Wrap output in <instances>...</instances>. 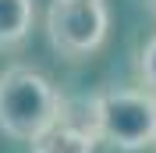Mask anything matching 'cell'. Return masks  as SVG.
Instances as JSON below:
<instances>
[{
  "label": "cell",
  "mask_w": 156,
  "mask_h": 153,
  "mask_svg": "<svg viewBox=\"0 0 156 153\" xmlns=\"http://www.w3.org/2000/svg\"><path fill=\"white\" fill-rule=\"evenodd\" d=\"M92 150H96V132H85L68 121H57L39 139H32V153H92Z\"/></svg>",
  "instance_id": "obj_4"
},
{
  "label": "cell",
  "mask_w": 156,
  "mask_h": 153,
  "mask_svg": "<svg viewBox=\"0 0 156 153\" xmlns=\"http://www.w3.org/2000/svg\"><path fill=\"white\" fill-rule=\"evenodd\" d=\"M92 132L124 153L156 143V96L149 89L99 93L92 100Z\"/></svg>",
  "instance_id": "obj_2"
},
{
  "label": "cell",
  "mask_w": 156,
  "mask_h": 153,
  "mask_svg": "<svg viewBox=\"0 0 156 153\" xmlns=\"http://www.w3.org/2000/svg\"><path fill=\"white\" fill-rule=\"evenodd\" d=\"M60 107L64 103L57 89L36 68L14 64L0 71V132L4 135L18 143H32L60 121Z\"/></svg>",
  "instance_id": "obj_1"
},
{
  "label": "cell",
  "mask_w": 156,
  "mask_h": 153,
  "mask_svg": "<svg viewBox=\"0 0 156 153\" xmlns=\"http://www.w3.org/2000/svg\"><path fill=\"white\" fill-rule=\"evenodd\" d=\"M36 4L32 0H0V50L18 47L32 32Z\"/></svg>",
  "instance_id": "obj_5"
},
{
  "label": "cell",
  "mask_w": 156,
  "mask_h": 153,
  "mask_svg": "<svg viewBox=\"0 0 156 153\" xmlns=\"http://www.w3.org/2000/svg\"><path fill=\"white\" fill-rule=\"evenodd\" d=\"M149 11H153V14H156V0H149Z\"/></svg>",
  "instance_id": "obj_7"
},
{
  "label": "cell",
  "mask_w": 156,
  "mask_h": 153,
  "mask_svg": "<svg viewBox=\"0 0 156 153\" xmlns=\"http://www.w3.org/2000/svg\"><path fill=\"white\" fill-rule=\"evenodd\" d=\"M110 11L103 0H53L46 11V39L60 57L82 61L107 39Z\"/></svg>",
  "instance_id": "obj_3"
},
{
  "label": "cell",
  "mask_w": 156,
  "mask_h": 153,
  "mask_svg": "<svg viewBox=\"0 0 156 153\" xmlns=\"http://www.w3.org/2000/svg\"><path fill=\"white\" fill-rule=\"evenodd\" d=\"M138 75H142L146 89L156 96V36L149 39L146 47H142V54H138Z\"/></svg>",
  "instance_id": "obj_6"
}]
</instances>
